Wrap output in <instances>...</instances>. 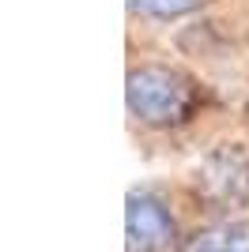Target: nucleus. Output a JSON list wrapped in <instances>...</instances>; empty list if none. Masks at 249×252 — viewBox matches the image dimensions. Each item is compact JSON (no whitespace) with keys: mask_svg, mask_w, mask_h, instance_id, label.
<instances>
[{"mask_svg":"<svg viewBox=\"0 0 249 252\" xmlns=\"http://www.w3.org/2000/svg\"><path fill=\"white\" fill-rule=\"evenodd\" d=\"M208 87L174 61H132L124 72V113L136 136L177 139L200 125Z\"/></svg>","mask_w":249,"mask_h":252,"instance_id":"1","label":"nucleus"},{"mask_svg":"<svg viewBox=\"0 0 249 252\" xmlns=\"http://www.w3.org/2000/svg\"><path fill=\"white\" fill-rule=\"evenodd\" d=\"M193 222L197 219H249V139H219L181 181Z\"/></svg>","mask_w":249,"mask_h":252,"instance_id":"2","label":"nucleus"},{"mask_svg":"<svg viewBox=\"0 0 249 252\" xmlns=\"http://www.w3.org/2000/svg\"><path fill=\"white\" fill-rule=\"evenodd\" d=\"M189 200L170 185H132L124 196V252H177L189 233Z\"/></svg>","mask_w":249,"mask_h":252,"instance_id":"3","label":"nucleus"},{"mask_svg":"<svg viewBox=\"0 0 249 252\" xmlns=\"http://www.w3.org/2000/svg\"><path fill=\"white\" fill-rule=\"evenodd\" d=\"M177 252H249V219H197Z\"/></svg>","mask_w":249,"mask_h":252,"instance_id":"4","label":"nucleus"},{"mask_svg":"<svg viewBox=\"0 0 249 252\" xmlns=\"http://www.w3.org/2000/svg\"><path fill=\"white\" fill-rule=\"evenodd\" d=\"M211 0H128V15L147 27H170L177 19L200 15Z\"/></svg>","mask_w":249,"mask_h":252,"instance_id":"5","label":"nucleus"},{"mask_svg":"<svg viewBox=\"0 0 249 252\" xmlns=\"http://www.w3.org/2000/svg\"><path fill=\"white\" fill-rule=\"evenodd\" d=\"M242 121H246V128H249V98H246V109H242Z\"/></svg>","mask_w":249,"mask_h":252,"instance_id":"6","label":"nucleus"},{"mask_svg":"<svg viewBox=\"0 0 249 252\" xmlns=\"http://www.w3.org/2000/svg\"><path fill=\"white\" fill-rule=\"evenodd\" d=\"M246 34H249V15H246Z\"/></svg>","mask_w":249,"mask_h":252,"instance_id":"7","label":"nucleus"}]
</instances>
